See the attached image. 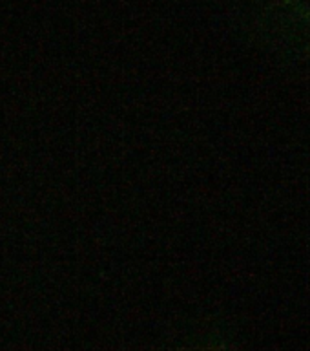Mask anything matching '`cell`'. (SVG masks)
Masks as SVG:
<instances>
[{
	"label": "cell",
	"instance_id": "obj_1",
	"mask_svg": "<svg viewBox=\"0 0 310 351\" xmlns=\"http://www.w3.org/2000/svg\"><path fill=\"white\" fill-rule=\"evenodd\" d=\"M199 351H218V350H199Z\"/></svg>",
	"mask_w": 310,
	"mask_h": 351
}]
</instances>
